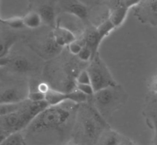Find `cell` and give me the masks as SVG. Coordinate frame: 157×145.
<instances>
[{"mask_svg":"<svg viewBox=\"0 0 157 145\" xmlns=\"http://www.w3.org/2000/svg\"><path fill=\"white\" fill-rule=\"evenodd\" d=\"M6 137L7 135L6 134H4V133H0V144H2V143L4 141V140H5Z\"/></svg>","mask_w":157,"mask_h":145,"instance_id":"4dcf8cb0","label":"cell"},{"mask_svg":"<svg viewBox=\"0 0 157 145\" xmlns=\"http://www.w3.org/2000/svg\"><path fill=\"white\" fill-rule=\"evenodd\" d=\"M49 89L50 88H49L48 85L45 83H41L38 85V91L44 94H46V92H47Z\"/></svg>","mask_w":157,"mask_h":145,"instance_id":"83f0119b","label":"cell"},{"mask_svg":"<svg viewBox=\"0 0 157 145\" xmlns=\"http://www.w3.org/2000/svg\"><path fill=\"white\" fill-rule=\"evenodd\" d=\"M76 83H91L90 77L87 70L80 72L76 77Z\"/></svg>","mask_w":157,"mask_h":145,"instance_id":"d4e9b609","label":"cell"},{"mask_svg":"<svg viewBox=\"0 0 157 145\" xmlns=\"http://www.w3.org/2000/svg\"><path fill=\"white\" fill-rule=\"evenodd\" d=\"M115 28V27L114 26V24L111 23L109 19H107V20L103 22L102 23H100V25L97 27V31H98L99 34H100L101 39H104V38H106L107 35L110 34V32Z\"/></svg>","mask_w":157,"mask_h":145,"instance_id":"ac0fdd59","label":"cell"},{"mask_svg":"<svg viewBox=\"0 0 157 145\" xmlns=\"http://www.w3.org/2000/svg\"><path fill=\"white\" fill-rule=\"evenodd\" d=\"M128 10L129 9H128L127 7H125L123 5L119 7H117V8H115L110 12L108 19L114 24L115 28L121 26L122 23H124V21L126 19V17H127Z\"/></svg>","mask_w":157,"mask_h":145,"instance_id":"30bf717a","label":"cell"},{"mask_svg":"<svg viewBox=\"0 0 157 145\" xmlns=\"http://www.w3.org/2000/svg\"><path fill=\"white\" fill-rule=\"evenodd\" d=\"M24 102L18 103H4L0 104V117L6 115L12 112H17L19 110L24 104Z\"/></svg>","mask_w":157,"mask_h":145,"instance_id":"2e32d148","label":"cell"},{"mask_svg":"<svg viewBox=\"0 0 157 145\" xmlns=\"http://www.w3.org/2000/svg\"><path fill=\"white\" fill-rule=\"evenodd\" d=\"M75 86H76L77 89L86 95L87 96H93L95 93L91 83H76Z\"/></svg>","mask_w":157,"mask_h":145,"instance_id":"ffe728a7","label":"cell"},{"mask_svg":"<svg viewBox=\"0 0 157 145\" xmlns=\"http://www.w3.org/2000/svg\"><path fill=\"white\" fill-rule=\"evenodd\" d=\"M93 118L94 119H85L82 121V129L84 130V133L90 138H94L96 137L98 131L97 123H100L94 116Z\"/></svg>","mask_w":157,"mask_h":145,"instance_id":"7c38bea8","label":"cell"},{"mask_svg":"<svg viewBox=\"0 0 157 145\" xmlns=\"http://www.w3.org/2000/svg\"><path fill=\"white\" fill-rule=\"evenodd\" d=\"M86 70L90 74L91 85L95 92L105 87L117 85L107 65L100 58L98 53L90 60V64Z\"/></svg>","mask_w":157,"mask_h":145,"instance_id":"7a4b0ae2","label":"cell"},{"mask_svg":"<svg viewBox=\"0 0 157 145\" xmlns=\"http://www.w3.org/2000/svg\"><path fill=\"white\" fill-rule=\"evenodd\" d=\"M38 14L42 19V22L54 28L57 26L56 23V13L53 6L50 3H45L40 6L38 9Z\"/></svg>","mask_w":157,"mask_h":145,"instance_id":"ba28073f","label":"cell"},{"mask_svg":"<svg viewBox=\"0 0 157 145\" xmlns=\"http://www.w3.org/2000/svg\"><path fill=\"white\" fill-rule=\"evenodd\" d=\"M69 52L72 54V55H77L79 53V52L81 51L82 48L83 47V45L82 44H80L78 42H77L76 40H75L74 42H71L69 45Z\"/></svg>","mask_w":157,"mask_h":145,"instance_id":"484cf974","label":"cell"},{"mask_svg":"<svg viewBox=\"0 0 157 145\" xmlns=\"http://www.w3.org/2000/svg\"><path fill=\"white\" fill-rule=\"evenodd\" d=\"M62 47L59 46V45H57V43L55 42L53 38L52 40L48 41L47 43L45 44V47H44V50L47 53L52 54V55H54V54L57 53L59 52V48H61Z\"/></svg>","mask_w":157,"mask_h":145,"instance_id":"44dd1931","label":"cell"},{"mask_svg":"<svg viewBox=\"0 0 157 145\" xmlns=\"http://www.w3.org/2000/svg\"><path fill=\"white\" fill-rule=\"evenodd\" d=\"M72 111L62 104L48 106L39 113L29 124L33 132L54 130L62 127L71 117Z\"/></svg>","mask_w":157,"mask_h":145,"instance_id":"6da1fadb","label":"cell"},{"mask_svg":"<svg viewBox=\"0 0 157 145\" xmlns=\"http://www.w3.org/2000/svg\"><path fill=\"white\" fill-rule=\"evenodd\" d=\"M53 39L60 47L69 45L75 40V35L73 32L64 26L57 25L54 27Z\"/></svg>","mask_w":157,"mask_h":145,"instance_id":"5b68a950","label":"cell"},{"mask_svg":"<svg viewBox=\"0 0 157 145\" xmlns=\"http://www.w3.org/2000/svg\"><path fill=\"white\" fill-rule=\"evenodd\" d=\"M9 63L16 71L25 72L29 69L28 61L24 57H17L14 59L10 60Z\"/></svg>","mask_w":157,"mask_h":145,"instance_id":"9a60e30c","label":"cell"},{"mask_svg":"<svg viewBox=\"0 0 157 145\" xmlns=\"http://www.w3.org/2000/svg\"><path fill=\"white\" fill-rule=\"evenodd\" d=\"M68 94V102L73 103H82L86 102L87 95L76 88V90H72L67 92Z\"/></svg>","mask_w":157,"mask_h":145,"instance_id":"e0dca14e","label":"cell"},{"mask_svg":"<svg viewBox=\"0 0 157 145\" xmlns=\"http://www.w3.org/2000/svg\"><path fill=\"white\" fill-rule=\"evenodd\" d=\"M24 26L30 28H37L41 25L42 19L38 12H30L23 17Z\"/></svg>","mask_w":157,"mask_h":145,"instance_id":"4fadbf2b","label":"cell"},{"mask_svg":"<svg viewBox=\"0 0 157 145\" xmlns=\"http://www.w3.org/2000/svg\"><path fill=\"white\" fill-rule=\"evenodd\" d=\"M78 56L81 60L87 62V61H90L93 58V53L90 49L84 45L79 53L78 54Z\"/></svg>","mask_w":157,"mask_h":145,"instance_id":"7402d4cb","label":"cell"},{"mask_svg":"<svg viewBox=\"0 0 157 145\" xmlns=\"http://www.w3.org/2000/svg\"><path fill=\"white\" fill-rule=\"evenodd\" d=\"M142 0H124V4L123 5L128 9H130L131 7L135 6L141 2Z\"/></svg>","mask_w":157,"mask_h":145,"instance_id":"4316f807","label":"cell"},{"mask_svg":"<svg viewBox=\"0 0 157 145\" xmlns=\"http://www.w3.org/2000/svg\"><path fill=\"white\" fill-rule=\"evenodd\" d=\"M101 143L106 145H117V144H125V143H129L132 144V141L127 140L125 137H121V134L115 131L107 132V134L103 137L101 140Z\"/></svg>","mask_w":157,"mask_h":145,"instance_id":"8fae6325","label":"cell"},{"mask_svg":"<svg viewBox=\"0 0 157 145\" xmlns=\"http://www.w3.org/2000/svg\"><path fill=\"white\" fill-rule=\"evenodd\" d=\"M65 10L66 13L80 20H86L89 15L88 8L78 0H71L69 3H67Z\"/></svg>","mask_w":157,"mask_h":145,"instance_id":"52a82bcc","label":"cell"},{"mask_svg":"<svg viewBox=\"0 0 157 145\" xmlns=\"http://www.w3.org/2000/svg\"><path fill=\"white\" fill-rule=\"evenodd\" d=\"M26 141L19 131H15L7 135L2 145H24Z\"/></svg>","mask_w":157,"mask_h":145,"instance_id":"5bb4252c","label":"cell"},{"mask_svg":"<svg viewBox=\"0 0 157 145\" xmlns=\"http://www.w3.org/2000/svg\"><path fill=\"white\" fill-rule=\"evenodd\" d=\"M45 101L49 106L59 105L68 102V94L50 88L45 94Z\"/></svg>","mask_w":157,"mask_h":145,"instance_id":"9c48e42d","label":"cell"},{"mask_svg":"<svg viewBox=\"0 0 157 145\" xmlns=\"http://www.w3.org/2000/svg\"><path fill=\"white\" fill-rule=\"evenodd\" d=\"M151 87H152V91L157 94V76L152 80V83H151Z\"/></svg>","mask_w":157,"mask_h":145,"instance_id":"f1b7e54d","label":"cell"},{"mask_svg":"<svg viewBox=\"0 0 157 145\" xmlns=\"http://www.w3.org/2000/svg\"><path fill=\"white\" fill-rule=\"evenodd\" d=\"M29 91L26 86L3 83L0 86V104L18 103L27 100Z\"/></svg>","mask_w":157,"mask_h":145,"instance_id":"3957f363","label":"cell"},{"mask_svg":"<svg viewBox=\"0 0 157 145\" xmlns=\"http://www.w3.org/2000/svg\"><path fill=\"white\" fill-rule=\"evenodd\" d=\"M27 100L33 102H40V101L45 100V94L39 91H29L28 96H27Z\"/></svg>","mask_w":157,"mask_h":145,"instance_id":"603a6c76","label":"cell"},{"mask_svg":"<svg viewBox=\"0 0 157 145\" xmlns=\"http://www.w3.org/2000/svg\"><path fill=\"white\" fill-rule=\"evenodd\" d=\"M2 22H4L13 28H21L24 26L23 18H20V17H11V18L4 19Z\"/></svg>","mask_w":157,"mask_h":145,"instance_id":"d6986e66","label":"cell"},{"mask_svg":"<svg viewBox=\"0 0 157 145\" xmlns=\"http://www.w3.org/2000/svg\"><path fill=\"white\" fill-rule=\"evenodd\" d=\"M11 45L12 42L10 40L0 39V58H4L5 55H6Z\"/></svg>","mask_w":157,"mask_h":145,"instance_id":"cb8c5ba5","label":"cell"},{"mask_svg":"<svg viewBox=\"0 0 157 145\" xmlns=\"http://www.w3.org/2000/svg\"><path fill=\"white\" fill-rule=\"evenodd\" d=\"M151 7L152 10L157 14V0H151Z\"/></svg>","mask_w":157,"mask_h":145,"instance_id":"f546056e","label":"cell"},{"mask_svg":"<svg viewBox=\"0 0 157 145\" xmlns=\"http://www.w3.org/2000/svg\"><path fill=\"white\" fill-rule=\"evenodd\" d=\"M116 87L117 85L105 87L96 91L94 95L96 104L102 108H106L115 103L117 99H118L116 93Z\"/></svg>","mask_w":157,"mask_h":145,"instance_id":"277c9868","label":"cell"},{"mask_svg":"<svg viewBox=\"0 0 157 145\" xmlns=\"http://www.w3.org/2000/svg\"><path fill=\"white\" fill-rule=\"evenodd\" d=\"M102 41L97 31V27L90 28L86 32L84 37V45L91 50L93 53V58L97 54V49Z\"/></svg>","mask_w":157,"mask_h":145,"instance_id":"8992f818","label":"cell"},{"mask_svg":"<svg viewBox=\"0 0 157 145\" xmlns=\"http://www.w3.org/2000/svg\"><path fill=\"white\" fill-rule=\"evenodd\" d=\"M0 133H4L3 130H2V127H0Z\"/></svg>","mask_w":157,"mask_h":145,"instance_id":"1f68e13d","label":"cell"}]
</instances>
